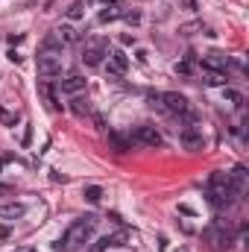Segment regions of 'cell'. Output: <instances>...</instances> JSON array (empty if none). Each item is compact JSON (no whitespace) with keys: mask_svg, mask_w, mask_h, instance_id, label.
Segmentation results:
<instances>
[{"mask_svg":"<svg viewBox=\"0 0 249 252\" xmlns=\"http://www.w3.org/2000/svg\"><path fill=\"white\" fill-rule=\"evenodd\" d=\"M106 238H109V247H132V241H135V235L129 229H121V232L106 235Z\"/></svg>","mask_w":249,"mask_h":252,"instance_id":"7c38bea8","label":"cell"},{"mask_svg":"<svg viewBox=\"0 0 249 252\" xmlns=\"http://www.w3.org/2000/svg\"><path fill=\"white\" fill-rule=\"evenodd\" d=\"M82 15H85V3L82 0H76V3L67 6V21H79Z\"/></svg>","mask_w":249,"mask_h":252,"instance_id":"9a60e30c","label":"cell"},{"mask_svg":"<svg viewBox=\"0 0 249 252\" xmlns=\"http://www.w3.org/2000/svg\"><path fill=\"white\" fill-rule=\"evenodd\" d=\"M97 217L94 214H88V217H79V220H73L70 226H67V232L62 235V241L56 244V250H70V247H79V244H88L91 238H94V232H97Z\"/></svg>","mask_w":249,"mask_h":252,"instance_id":"6da1fadb","label":"cell"},{"mask_svg":"<svg viewBox=\"0 0 249 252\" xmlns=\"http://www.w3.org/2000/svg\"><path fill=\"white\" fill-rule=\"evenodd\" d=\"M106 3H109V6H112V3H121V0H106Z\"/></svg>","mask_w":249,"mask_h":252,"instance_id":"d4e9b609","label":"cell"},{"mask_svg":"<svg viewBox=\"0 0 249 252\" xmlns=\"http://www.w3.org/2000/svg\"><path fill=\"white\" fill-rule=\"evenodd\" d=\"M226 100H229V103H232V106H238V109H241V106H244V94H238V91H235V88H226Z\"/></svg>","mask_w":249,"mask_h":252,"instance_id":"d6986e66","label":"cell"},{"mask_svg":"<svg viewBox=\"0 0 249 252\" xmlns=\"http://www.w3.org/2000/svg\"><path fill=\"white\" fill-rule=\"evenodd\" d=\"M205 241L211 244V250H229L232 247V235L223 232V229H208L205 232Z\"/></svg>","mask_w":249,"mask_h":252,"instance_id":"9c48e42d","label":"cell"},{"mask_svg":"<svg viewBox=\"0 0 249 252\" xmlns=\"http://www.w3.org/2000/svg\"><path fill=\"white\" fill-rule=\"evenodd\" d=\"M205 73H208V79H205L208 85H226V79H229L223 70H205Z\"/></svg>","mask_w":249,"mask_h":252,"instance_id":"ac0fdd59","label":"cell"},{"mask_svg":"<svg viewBox=\"0 0 249 252\" xmlns=\"http://www.w3.org/2000/svg\"><path fill=\"white\" fill-rule=\"evenodd\" d=\"M3 164H6V158H0V167H3Z\"/></svg>","mask_w":249,"mask_h":252,"instance_id":"484cf974","label":"cell"},{"mask_svg":"<svg viewBox=\"0 0 249 252\" xmlns=\"http://www.w3.org/2000/svg\"><path fill=\"white\" fill-rule=\"evenodd\" d=\"M179 141H182V147H185V150H202V147H205L202 132H199V129H193V126H185V129L179 132Z\"/></svg>","mask_w":249,"mask_h":252,"instance_id":"52a82bcc","label":"cell"},{"mask_svg":"<svg viewBox=\"0 0 249 252\" xmlns=\"http://www.w3.org/2000/svg\"><path fill=\"white\" fill-rule=\"evenodd\" d=\"M27 214L24 202H0V220H21Z\"/></svg>","mask_w":249,"mask_h":252,"instance_id":"30bf717a","label":"cell"},{"mask_svg":"<svg viewBox=\"0 0 249 252\" xmlns=\"http://www.w3.org/2000/svg\"><path fill=\"white\" fill-rule=\"evenodd\" d=\"M109 141H112V147H115L118 153H126V150H129V141H126L124 135H118V132H109Z\"/></svg>","mask_w":249,"mask_h":252,"instance_id":"2e32d148","label":"cell"},{"mask_svg":"<svg viewBox=\"0 0 249 252\" xmlns=\"http://www.w3.org/2000/svg\"><path fill=\"white\" fill-rule=\"evenodd\" d=\"M0 124H3V126H15V124H18V115H15V112L0 109Z\"/></svg>","mask_w":249,"mask_h":252,"instance_id":"ffe728a7","label":"cell"},{"mask_svg":"<svg viewBox=\"0 0 249 252\" xmlns=\"http://www.w3.org/2000/svg\"><path fill=\"white\" fill-rule=\"evenodd\" d=\"M176 73L187 76V73H190V62H176Z\"/></svg>","mask_w":249,"mask_h":252,"instance_id":"cb8c5ba5","label":"cell"},{"mask_svg":"<svg viewBox=\"0 0 249 252\" xmlns=\"http://www.w3.org/2000/svg\"><path fill=\"white\" fill-rule=\"evenodd\" d=\"M132 141H135V144H144V147H161L158 129H156V126H147V124H141V126L132 129Z\"/></svg>","mask_w":249,"mask_h":252,"instance_id":"5b68a950","label":"cell"},{"mask_svg":"<svg viewBox=\"0 0 249 252\" xmlns=\"http://www.w3.org/2000/svg\"><path fill=\"white\" fill-rule=\"evenodd\" d=\"M59 88H62L64 94H79V91H85V79L79 73H70V76H64L62 82H59Z\"/></svg>","mask_w":249,"mask_h":252,"instance_id":"8fae6325","label":"cell"},{"mask_svg":"<svg viewBox=\"0 0 249 252\" xmlns=\"http://www.w3.org/2000/svg\"><path fill=\"white\" fill-rule=\"evenodd\" d=\"M53 50H62V41H59L56 35H50V38H44V53H53Z\"/></svg>","mask_w":249,"mask_h":252,"instance_id":"44dd1931","label":"cell"},{"mask_svg":"<svg viewBox=\"0 0 249 252\" xmlns=\"http://www.w3.org/2000/svg\"><path fill=\"white\" fill-rule=\"evenodd\" d=\"M85 199H88L91 205H97V202L103 199V188H100V185H88V188H85Z\"/></svg>","mask_w":249,"mask_h":252,"instance_id":"e0dca14e","label":"cell"},{"mask_svg":"<svg viewBox=\"0 0 249 252\" xmlns=\"http://www.w3.org/2000/svg\"><path fill=\"white\" fill-rule=\"evenodd\" d=\"M109 56V73L112 76H121V73H126V67H129V56H126L124 50H112V53H106Z\"/></svg>","mask_w":249,"mask_h":252,"instance_id":"ba28073f","label":"cell"},{"mask_svg":"<svg viewBox=\"0 0 249 252\" xmlns=\"http://www.w3.org/2000/svg\"><path fill=\"white\" fill-rule=\"evenodd\" d=\"M106 250H109V238H100V241H97L88 252H106Z\"/></svg>","mask_w":249,"mask_h":252,"instance_id":"603a6c76","label":"cell"},{"mask_svg":"<svg viewBox=\"0 0 249 252\" xmlns=\"http://www.w3.org/2000/svg\"><path fill=\"white\" fill-rule=\"evenodd\" d=\"M124 12H118V9H106V12H100V24H106V21H115V18H121Z\"/></svg>","mask_w":249,"mask_h":252,"instance_id":"7402d4cb","label":"cell"},{"mask_svg":"<svg viewBox=\"0 0 249 252\" xmlns=\"http://www.w3.org/2000/svg\"><path fill=\"white\" fill-rule=\"evenodd\" d=\"M70 112H73V115H79V118H85V115H91V106H88V100L73 97V100H70Z\"/></svg>","mask_w":249,"mask_h":252,"instance_id":"5bb4252c","label":"cell"},{"mask_svg":"<svg viewBox=\"0 0 249 252\" xmlns=\"http://www.w3.org/2000/svg\"><path fill=\"white\" fill-rule=\"evenodd\" d=\"M56 38H59L62 44H76V41H79V32H76L70 24H62V27L56 30Z\"/></svg>","mask_w":249,"mask_h":252,"instance_id":"4fadbf2b","label":"cell"},{"mask_svg":"<svg viewBox=\"0 0 249 252\" xmlns=\"http://www.w3.org/2000/svg\"><path fill=\"white\" fill-rule=\"evenodd\" d=\"M158 109L170 115H185L187 112V97L179 91H158Z\"/></svg>","mask_w":249,"mask_h":252,"instance_id":"277c9868","label":"cell"},{"mask_svg":"<svg viewBox=\"0 0 249 252\" xmlns=\"http://www.w3.org/2000/svg\"><path fill=\"white\" fill-rule=\"evenodd\" d=\"M235 190L229 185V173H211V179H208V202L214 205V208H229L232 202H235Z\"/></svg>","mask_w":249,"mask_h":252,"instance_id":"7a4b0ae2","label":"cell"},{"mask_svg":"<svg viewBox=\"0 0 249 252\" xmlns=\"http://www.w3.org/2000/svg\"><path fill=\"white\" fill-rule=\"evenodd\" d=\"M106 53H109V47H106L103 41H91V44L82 50V62L88 64V67H100L103 59H106Z\"/></svg>","mask_w":249,"mask_h":252,"instance_id":"8992f818","label":"cell"},{"mask_svg":"<svg viewBox=\"0 0 249 252\" xmlns=\"http://www.w3.org/2000/svg\"><path fill=\"white\" fill-rule=\"evenodd\" d=\"M35 67H38V76L41 79H56V76H62V59L56 56V53H38V59H35Z\"/></svg>","mask_w":249,"mask_h":252,"instance_id":"3957f363","label":"cell"}]
</instances>
